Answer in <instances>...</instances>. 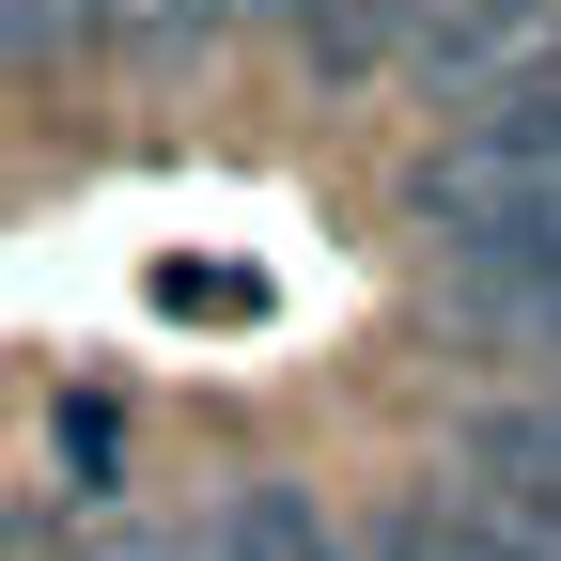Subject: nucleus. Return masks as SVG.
I'll return each instance as SVG.
<instances>
[{
	"instance_id": "1",
	"label": "nucleus",
	"mask_w": 561,
	"mask_h": 561,
	"mask_svg": "<svg viewBox=\"0 0 561 561\" xmlns=\"http://www.w3.org/2000/svg\"><path fill=\"white\" fill-rule=\"evenodd\" d=\"M561 219V62H530L515 94H483L453 140H421L405 157V234L468 265V250H515Z\"/></svg>"
},
{
	"instance_id": "2",
	"label": "nucleus",
	"mask_w": 561,
	"mask_h": 561,
	"mask_svg": "<svg viewBox=\"0 0 561 561\" xmlns=\"http://www.w3.org/2000/svg\"><path fill=\"white\" fill-rule=\"evenodd\" d=\"M546 32H561V0H421L405 16V79L453 94V110H483V94H515L546 62Z\"/></svg>"
},
{
	"instance_id": "3",
	"label": "nucleus",
	"mask_w": 561,
	"mask_h": 561,
	"mask_svg": "<svg viewBox=\"0 0 561 561\" xmlns=\"http://www.w3.org/2000/svg\"><path fill=\"white\" fill-rule=\"evenodd\" d=\"M203 561H359V530H343L312 483H234V500L203 515Z\"/></svg>"
},
{
	"instance_id": "4",
	"label": "nucleus",
	"mask_w": 561,
	"mask_h": 561,
	"mask_svg": "<svg viewBox=\"0 0 561 561\" xmlns=\"http://www.w3.org/2000/svg\"><path fill=\"white\" fill-rule=\"evenodd\" d=\"M280 32H297V62L328 94H359V79H405V16L421 0H265Z\"/></svg>"
},
{
	"instance_id": "5",
	"label": "nucleus",
	"mask_w": 561,
	"mask_h": 561,
	"mask_svg": "<svg viewBox=\"0 0 561 561\" xmlns=\"http://www.w3.org/2000/svg\"><path fill=\"white\" fill-rule=\"evenodd\" d=\"M359 561H500V546H483V515L453 500V483H390V500L359 515Z\"/></svg>"
},
{
	"instance_id": "6",
	"label": "nucleus",
	"mask_w": 561,
	"mask_h": 561,
	"mask_svg": "<svg viewBox=\"0 0 561 561\" xmlns=\"http://www.w3.org/2000/svg\"><path fill=\"white\" fill-rule=\"evenodd\" d=\"M125 32V0H0V62L16 79H62L79 47H110Z\"/></svg>"
},
{
	"instance_id": "7",
	"label": "nucleus",
	"mask_w": 561,
	"mask_h": 561,
	"mask_svg": "<svg viewBox=\"0 0 561 561\" xmlns=\"http://www.w3.org/2000/svg\"><path fill=\"white\" fill-rule=\"evenodd\" d=\"M47 453H62V483H79V500H110V483H125V421L79 390V405H47Z\"/></svg>"
},
{
	"instance_id": "8",
	"label": "nucleus",
	"mask_w": 561,
	"mask_h": 561,
	"mask_svg": "<svg viewBox=\"0 0 561 561\" xmlns=\"http://www.w3.org/2000/svg\"><path fill=\"white\" fill-rule=\"evenodd\" d=\"M234 16H265V0H125V47H219Z\"/></svg>"
},
{
	"instance_id": "9",
	"label": "nucleus",
	"mask_w": 561,
	"mask_h": 561,
	"mask_svg": "<svg viewBox=\"0 0 561 561\" xmlns=\"http://www.w3.org/2000/svg\"><path fill=\"white\" fill-rule=\"evenodd\" d=\"M157 297H172V312H250V280H234V265H157Z\"/></svg>"
},
{
	"instance_id": "10",
	"label": "nucleus",
	"mask_w": 561,
	"mask_h": 561,
	"mask_svg": "<svg viewBox=\"0 0 561 561\" xmlns=\"http://www.w3.org/2000/svg\"><path fill=\"white\" fill-rule=\"evenodd\" d=\"M0 561H94V546L62 530V515H0Z\"/></svg>"
},
{
	"instance_id": "11",
	"label": "nucleus",
	"mask_w": 561,
	"mask_h": 561,
	"mask_svg": "<svg viewBox=\"0 0 561 561\" xmlns=\"http://www.w3.org/2000/svg\"><path fill=\"white\" fill-rule=\"evenodd\" d=\"M94 561H203V530H125V546H94Z\"/></svg>"
}]
</instances>
